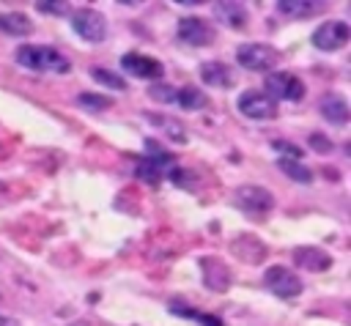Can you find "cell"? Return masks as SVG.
I'll use <instances>...</instances> for the list:
<instances>
[{
	"instance_id": "obj_1",
	"label": "cell",
	"mask_w": 351,
	"mask_h": 326,
	"mask_svg": "<svg viewBox=\"0 0 351 326\" xmlns=\"http://www.w3.org/2000/svg\"><path fill=\"white\" fill-rule=\"evenodd\" d=\"M16 63L30 68V71H47V74H66L71 71V63L66 55H60L55 47H19L16 49Z\"/></svg>"
},
{
	"instance_id": "obj_2",
	"label": "cell",
	"mask_w": 351,
	"mask_h": 326,
	"mask_svg": "<svg viewBox=\"0 0 351 326\" xmlns=\"http://www.w3.org/2000/svg\"><path fill=\"white\" fill-rule=\"evenodd\" d=\"M236 60H239L244 68H250V71H269V68L277 66L280 52H277L274 47H269V44H255V41H250V44H241V47L236 49Z\"/></svg>"
},
{
	"instance_id": "obj_3",
	"label": "cell",
	"mask_w": 351,
	"mask_h": 326,
	"mask_svg": "<svg viewBox=\"0 0 351 326\" xmlns=\"http://www.w3.org/2000/svg\"><path fill=\"white\" fill-rule=\"evenodd\" d=\"M263 285L280 299H296L302 293V279L285 266H269L263 271Z\"/></svg>"
},
{
	"instance_id": "obj_4",
	"label": "cell",
	"mask_w": 351,
	"mask_h": 326,
	"mask_svg": "<svg viewBox=\"0 0 351 326\" xmlns=\"http://www.w3.org/2000/svg\"><path fill=\"white\" fill-rule=\"evenodd\" d=\"M263 88H266V96L274 101V99H288V101H299L304 96V85L299 77L293 74H285V71H271L266 79H263Z\"/></svg>"
},
{
	"instance_id": "obj_5",
	"label": "cell",
	"mask_w": 351,
	"mask_h": 326,
	"mask_svg": "<svg viewBox=\"0 0 351 326\" xmlns=\"http://www.w3.org/2000/svg\"><path fill=\"white\" fill-rule=\"evenodd\" d=\"M71 27L77 30L80 38L93 41V44L96 41H104V36H107V19L99 11H93V8H80L71 16Z\"/></svg>"
},
{
	"instance_id": "obj_6",
	"label": "cell",
	"mask_w": 351,
	"mask_h": 326,
	"mask_svg": "<svg viewBox=\"0 0 351 326\" xmlns=\"http://www.w3.org/2000/svg\"><path fill=\"white\" fill-rule=\"evenodd\" d=\"M233 200H236V205H239L241 211H247V214H269L271 205H274L271 192L263 189V186H252V184L239 186V189L233 192Z\"/></svg>"
},
{
	"instance_id": "obj_7",
	"label": "cell",
	"mask_w": 351,
	"mask_h": 326,
	"mask_svg": "<svg viewBox=\"0 0 351 326\" xmlns=\"http://www.w3.org/2000/svg\"><path fill=\"white\" fill-rule=\"evenodd\" d=\"M239 112L252 121H269L277 115V104L261 90H247L239 96Z\"/></svg>"
},
{
	"instance_id": "obj_8",
	"label": "cell",
	"mask_w": 351,
	"mask_h": 326,
	"mask_svg": "<svg viewBox=\"0 0 351 326\" xmlns=\"http://www.w3.org/2000/svg\"><path fill=\"white\" fill-rule=\"evenodd\" d=\"M348 36H351L348 25L335 19V22H324V25L313 33V44H315L318 49H324V52H335V49H343V47L348 44Z\"/></svg>"
},
{
	"instance_id": "obj_9",
	"label": "cell",
	"mask_w": 351,
	"mask_h": 326,
	"mask_svg": "<svg viewBox=\"0 0 351 326\" xmlns=\"http://www.w3.org/2000/svg\"><path fill=\"white\" fill-rule=\"evenodd\" d=\"M178 38L184 44H189V47H206V44L214 41V30L200 16H184L178 22Z\"/></svg>"
},
{
	"instance_id": "obj_10",
	"label": "cell",
	"mask_w": 351,
	"mask_h": 326,
	"mask_svg": "<svg viewBox=\"0 0 351 326\" xmlns=\"http://www.w3.org/2000/svg\"><path fill=\"white\" fill-rule=\"evenodd\" d=\"M121 68H123L126 74L140 77V79H159L162 71H165L159 60H154V58H148V55H140V52L123 55V58H121Z\"/></svg>"
},
{
	"instance_id": "obj_11",
	"label": "cell",
	"mask_w": 351,
	"mask_h": 326,
	"mask_svg": "<svg viewBox=\"0 0 351 326\" xmlns=\"http://www.w3.org/2000/svg\"><path fill=\"white\" fill-rule=\"evenodd\" d=\"M200 266L206 268V271H203V282H206L211 290H225V288L230 285V271H228V266H225L222 260H217V258H203Z\"/></svg>"
},
{
	"instance_id": "obj_12",
	"label": "cell",
	"mask_w": 351,
	"mask_h": 326,
	"mask_svg": "<svg viewBox=\"0 0 351 326\" xmlns=\"http://www.w3.org/2000/svg\"><path fill=\"white\" fill-rule=\"evenodd\" d=\"M293 260H296V266H302L307 271H326L332 266V258L318 247H299L293 252Z\"/></svg>"
},
{
	"instance_id": "obj_13",
	"label": "cell",
	"mask_w": 351,
	"mask_h": 326,
	"mask_svg": "<svg viewBox=\"0 0 351 326\" xmlns=\"http://www.w3.org/2000/svg\"><path fill=\"white\" fill-rule=\"evenodd\" d=\"M214 14L219 19V25L225 27H244L247 25V8L241 3H233V0H225V3H217L214 5Z\"/></svg>"
},
{
	"instance_id": "obj_14",
	"label": "cell",
	"mask_w": 351,
	"mask_h": 326,
	"mask_svg": "<svg viewBox=\"0 0 351 326\" xmlns=\"http://www.w3.org/2000/svg\"><path fill=\"white\" fill-rule=\"evenodd\" d=\"M321 115L329 123H335V126H346V121H348V104H346V99L340 93H326L321 99Z\"/></svg>"
},
{
	"instance_id": "obj_15",
	"label": "cell",
	"mask_w": 351,
	"mask_h": 326,
	"mask_svg": "<svg viewBox=\"0 0 351 326\" xmlns=\"http://www.w3.org/2000/svg\"><path fill=\"white\" fill-rule=\"evenodd\" d=\"M200 77H203V82L211 85V88H230V85H233L230 68H228L225 63H219V60L203 63V66H200Z\"/></svg>"
},
{
	"instance_id": "obj_16",
	"label": "cell",
	"mask_w": 351,
	"mask_h": 326,
	"mask_svg": "<svg viewBox=\"0 0 351 326\" xmlns=\"http://www.w3.org/2000/svg\"><path fill=\"white\" fill-rule=\"evenodd\" d=\"M0 30L8 36H27L33 33V22L19 11H5L0 14Z\"/></svg>"
},
{
	"instance_id": "obj_17",
	"label": "cell",
	"mask_w": 351,
	"mask_h": 326,
	"mask_svg": "<svg viewBox=\"0 0 351 326\" xmlns=\"http://www.w3.org/2000/svg\"><path fill=\"white\" fill-rule=\"evenodd\" d=\"M176 101H178L184 110H203V107L208 104L206 93H203V90H197V88H192V85L181 88V90L176 93Z\"/></svg>"
},
{
	"instance_id": "obj_18",
	"label": "cell",
	"mask_w": 351,
	"mask_h": 326,
	"mask_svg": "<svg viewBox=\"0 0 351 326\" xmlns=\"http://www.w3.org/2000/svg\"><path fill=\"white\" fill-rule=\"evenodd\" d=\"M277 11L285 16H310L318 11V3H307V0H280Z\"/></svg>"
},
{
	"instance_id": "obj_19",
	"label": "cell",
	"mask_w": 351,
	"mask_h": 326,
	"mask_svg": "<svg viewBox=\"0 0 351 326\" xmlns=\"http://www.w3.org/2000/svg\"><path fill=\"white\" fill-rule=\"evenodd\" d=\"M277 164H280V170H282L288 178H293L296 184H310V181H313V173H310L304 164H299L296 159H280Z\"/></svg>"
},
{
	"instance_id": "obj_20",
	"label": "cell",
	"mask_w": 351,
	"mask_h": 326,
	"mask_svg": "<svg viewBox=\"0 0 351 326\" xmlns=\"http://www.w3.org/2000/svg\"><path fill=\"white\" fill-rule=\"evenodd\" d=\"M77 104L85 107V110H104V107L112 104V99L110 96H99V93H80L77 96Z\"/></svg>"
},
{
	"instance_id": "obj_21",
	"label": "cell",
	"mask_w": 351,
	"mask_h": 326,
	"mask_svg": "<svg viewBox=\"0 0 351 326\" xmlns=\"http://www.w3.org/2000/svg\"><path fill=\"white\" fill-rule=\"evenodd\" d=\"M93 79L101 82V85H107V88H112V90H123V88H126V82H123L118 74L107 71V68H93Z\"/></svg>"
},
{
	"instance_id": "obj_22",
	"label": "cell",
	"mask_w": 351,
	"mask_h": 326,
	"mask_svg": "<svg viewBox=\"0 0 351 326\" xmlns=\"http://www.w3.org/2000/svg\"><path fill=\"white\" fill-rule=\"evenodd\" d=\"M176 88H170V85H162V82H156V85H151V90H148V96L151 99H156V101H162V104H170V101H176Z\"/></svg>"
},
{
	"instance_id": "obj_23",
	"label": "cell",
	"mask_w": 351,
	"mask_h": 326,
	"mask_svg": "<svg viewBox=\"0 0 351 326\" xmlns=\"http://www.w3.org/2000/svg\"><path fill=\"white\" fill-rule=\"evenodd\" d=\"M36 8L41 14H55V16H66L69 14V3H49V0H41L36 3Z\"/></svg>"
},
{
	"instance_id": "obj_24",
	"label": "cell",
	"mask_w": 351,
	"mask_h": 326,
	"mask_svg": "<svg viewBox=\"0 0 351 326\" xmlns=\"http://www.w3.org/2000/svg\"><path fill=\"white\" fill-rule=\"evenodd\" d=\"M307 142H310V148H315L318 153H326V151H332V142H329L324 134H318V131H315V134H310V140H307Z\"/></svg>"
},
{
	"instance_id": "obj_25",
	"label": "cell",
	"mask_w": 351,
	"mask_h": 326,
	"mask_svg": "<svg viewBox=\"0 0 351 326\" xmlns=\"http://www.w3.org/2000/svg\"><path fill=\"white\" fill-rule=\"evenodd\" d=\"M274 148L282 151V153H291V159H299V156H302V151H299L296 145H288V142H282V140H274Z\"/></svg>"
},
{
	"instance_id": "obj_26",
	"label": "cell",
	"mask_w": 351,
	"mask_h": 326,
	"mask_svg": "<svg viewBox=\"0 0 351 326\" xmlns=\"http://www.w3.org/2000/svg\"><path fill=\"white\" fill-rule=\"evenodd\" d=\"M189 318H195V321H200V323H206V326H222V321L208 318L206 312H189Z\"/></svg>"
},
{
	"instance_id": "obj_27",
	"label": "cell",
	"mask_w": 351,
	"mask_h": 326,
	"mask_svg": "<svg viewBox=\"0 0 351 326\" xmlns=\"http://www.w3.org/2000/svg\"><path fill=\"white\" fill-rule=\"evenodd\" d=\"M0 326H19V323L11 321V318H5V315H0Z\"/></svg>"
}]
</instances>
